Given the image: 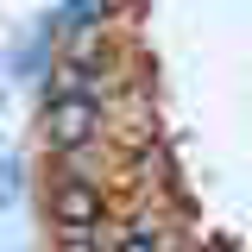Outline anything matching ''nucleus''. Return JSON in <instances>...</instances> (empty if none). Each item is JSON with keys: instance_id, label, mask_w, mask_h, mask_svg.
I'll list each match as a JSON object with an SVG mask.
<instances>
[{"instance_id": "obj_1", "label": "nucleus", "mask_w": 252, "mask_h": 252, "mask_svg": "<svg viewBox=\"0 0 252 252\" xmlns=\"http://www.w3.org/2000/svg\"><path fill=\"white\" fill-rule=\"evenodd\" d=\"M51 227L57 240H107V220H114V195H107V177H89V170H57L51 177Z\"/></svg>"}, {"instance_id": "obj_2", "label": "nucleus", "mask_w": 252, "mask_h": 252, "mask_svg": "<svg viewBox=\"0 0 252 252\" xmlns=\"http://www.w3.org/2000/svg\"><path fill=\"white\" fill-rule=\"evenodd\" d=\"M107 252H177V240H170V227L158 215H120L107 220Z\"/></svg>"}, {"instance_id": "obj_3", "label": "nucleus", "mask_w": 252, "mask_h": 252, "mask_svg": "<svg viewBox=\"0 0 252 252\" xmlns=\"http://www.w3.org/2000/svg\"><path fill=\"white\" fill-rule=\"evenodd\" d=\"M57 252H107V240H57Z\"/></svg>"}]
</instances>
